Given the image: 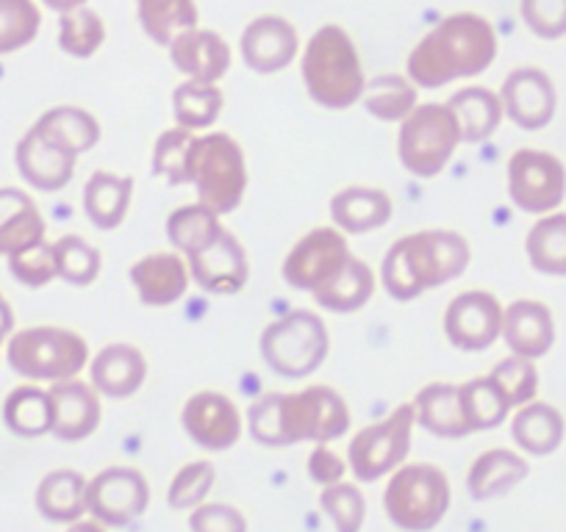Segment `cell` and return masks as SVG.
<instances>
[{"instance_id": "18", "label": "cell", "mask_w": 566, "mask_h": 532, "mask_svg": "<svg viewBox=\"0 0 566 532\" xmlns=\"http://www.w3.org/2000/svg\"><path fill=\"white\" fill-rule=\"evenodd\" d=\"M242 62L253 73L272 75L290 67L301 53V36L297 29L281 14H261L250 20L239 40Z\"/></svg>"}, {"instance_id": "44", "label": "cell", "mask_w": 566, "mask_h": 532, "mask_svg": "<svg viewBox=\"0 0 566 532\" xmlns=\"http://www.w3.org/2000/svg\"><path fill=\"white\" fill-rule=\"evenodd\" d=\"M40 29L42 12L36 0H0V56L29 47Z\"/></svg>"}, {"instance_id": "38", "label": "cell", "mask_w": 566, "mask_h": 532, "mask_svg": "<svg viewBox=\"0 0 566 532\" xmlns=\"http://www.w3.org/2000/svg\"><path fill=\"white\" fill-rule=\"evenodd\" d=\"M222 231L226 227H222L220 214L214 209H209L206 203H200V200L172 211L165 225L167 238H170V244L184 258L214 242Z\"/></svg>"}, {"instance_id": "8", "label": "cell", "mask_w": 566, "mask_h": 532, "mask_svg": "<svg viewBox=\"0 0 566 532\" xmlns=\"http://www.w3.org/2000/svg\"><path fill=\"white\" fill-rule=\"evenodd\" d=\"M259 350L277 377H312L328 358L331 333L319 313L295 308L266 324L259 339Z\"/></svg>"}, {"instance_id": "11", "label": "cell", "mask_w": 566, "mask_h": 532, "mask_svg": "<svg viewBox=\"0 0 566 532\" xmlns=\"http://www.w3.org/2000/svg\"><path fill=\"white\" fill-rule=\"evenodd\" d=\"M509 198L520 211L544 216L558 211L566 198V167L547 150L522 148L509 159Z\"/></svg>"}, {"instance_id": "16", "label": "cell", "mask_w": 566, "mask_h": 532, "mask_svg": "<svg viewBox=\"0 0 566 532\" xmlns=\"http://www.w3.org/2000/svg\"><path fill=\"white\" fill-rule=\"evenodd\" d=\"M189 275L195 286L209 295H239L248 286L250 264L242 242L231 231H222L211 244L198 253L187 255Z\"/></svg>"}, {"instance_id": "5", "label": "cell", "mask_w": 566, "mask_h": 532, "mask_svg": "<svg viewBox=\"0 0 566 532\" xmlns=\"http://www.w3.org/2000/svg\"><path fill=\"white\" fill-rule=\"evenodd\" d=\"M187 183L195 187L200 203L217 214L239 209L248 192L244 150L231 134H195L187 156Z\"/></svg>"}, {"instance_id": "6", "label": "cell", "mask_w": 566, "mask_h": 532, "mask_svg": "<svg viewBox=\"0 0 566 532\" xmlns=\"http://www.w3.org/2000/svg\"><path fill=\"white\" fill-rule=\"evenodd\" d=\"M7 361L14 374L31 383H62L84 372L90 363V344L70 328L36 324L9 336Z\"/></svg>"}, {"instance_id": "43", "label": "cell", "mask_w": 566, "mask_h": 532, "mask_svg": "<svg viewBox=\"0 0 566 532\" xmlns=\"http://www.w3.org/2000/svg\"><path fill=\"white\" fill-rule=\"evenodd\" d=\"M53 255H56V275L70 286H92L101 275V249L81 236H62L53 242Z\"/></svg>"}, {"instance_id": "27", "label": "cell", "mask_w": 566, "mask_h": 532, "mask_svg": "<svg viewBox=\"0 0 566 532\" xmlns=\"http://www.w3.org/2000/svg\"><path fill=\"white\" fill-rule=\"evenodd\" d=\"M527 475H531V466L520 453L494 447L472 460L470 475H467V491L475 502H489V499L514 491Z\"/></svg>"}, {"instance_id": "7", "label": "cell", "mask_w": 566, "mask_h": 532, "mask_svg": "<svg viewBox=\"0 0 566 532\" xmlns=\"http://www.w3.org/2000/svg\"><path fill=\"white\" fill-rule=\"evenodd\" d=\"M450 480L433 464H402L384 491L386 519L402 532H431L450 510Z\"/></svg>"}, {"instance_id": "13", "label": "cell", "mask_w": 566, "mask_h": 532, "mask_svg": "<svg viewBox=\"0 0 566 532\" xmlns=\"http://www.w3.org/2000/svg\"><path fill=\"white\" fill-rule=\"evenodd\" d=\"M148 504V477L134 466H108L86 486V513L106 526L134 524Z\"/></svg>"}, {"instance_id": "53", "label": "cell", "mask_w": 566, "mask_h": 532, "mask_svg": "<svg viewBox=\"0 0 566 532\" xmlns=\"http://www.w3.org/2000/svg\"><path fill=\"white\" fill-rule=\"evenodd\" d=\"M14 333V311L9 300L0 295V344H7L9 336Z\"/></svg>"}, {"instance_id": "46", "label": "cell", "mask_w": 566, "mask_h": 532, "mask_svg": "<svg viewBox=\"0 0 566 532\" xmlns=\"http://www.w3.org/2000/svg\"><path fill=\"white\" fill-rule=\"evenodd\" d=\"M489 377L497 383L511 408H522V405L533 403L538 394V369L536 361H531V358L509 355L492 369Z\"/></svg>"}, {"instance_id": "50", "label": "cell", "mask_w": 566, "mask_h": 532, "mask_svg": "<svg viewBox=\"0 0 566 532\" xmlns=\"http://www.w3.org/2000/svg\"><path fill=\"white\" fill-rule=\"evenodd\" d=\"M520 14L538 40L566 36V0H520Z\"/></svg>"}, {"instance_id": "10", "label": "cell", "mask_w": 566, "mask_h": 532, "mask_svg": "<svg viewBox=\"0 0 566 532\" xmlns=\"http://www.w3.org/2000/svg\"><path fill=\"white\" fill-rule=\"evenodd\" d=\"M417 425L413 405H397L386 419L364 427L347 444V466L358 482H378L406 464Z\"/></svg>"}, {"instance_id": "23", "label": "cell", "mask_w": 566, "mask_h": 532, "mask_svg": "<svg viewBox=\"0 0 566 532\" xmlns=\"http://www.w3.org/2000/svg\"><path fill=\"white\" fill-rule=\"evenodd\" d=\"M500 339L511 350V355L538 358L547 355L555 344V319L544 302L538 300H516L503 308V330Z\"/></svg>"}, {"instance_id": "52", "label": "cell", "mask_w": 566, "mask_h": 532, "mask_svg": "<svg viewBox=\"0 0 566 532\" xmlns=\"http://www.w3.org/2000/svg\"><path fill=\"white\" fill-rule=\"evenodd\" d=\"M347 475V460L339 458L336 449H331L328 444H317L308 455V477L317 482L319 488L336 486V482L345 480Z\"/></svg>"}, {"instance_id": "33", "label": "cell", "mask_w": 566, "mask_h": 532, "mask_svg": "<svg viewBox=\"0 0 566 532\" xmlns=\"http://www.w3.org/2000/svg\"><path fill=\"white\" fill-rule=\"evenodd\" d=\"M450 111L455 114V123L461 128V142L478 145L486 142L494 130L503 123V100L497 92L483 89V86H467L459 89L448 100Z\"/></svg>"}, {"instance_id": "45", "label": "cell", "mask_w": 566, "mask_h": 532, "mask_svg": "<svg viewBox=\"0 0 566 532\" xmlns=\"http://www.w3.org/2000/svg\"><path fill=\"white\" fill-rule=\"evenodd\" d=\"M319 508L334 521L336 532H361L364 521H367V499H364L361 488L345 480L323 488Z\"/></svg>"}, {"instance_id": "36", "label": "cell", "mask_w": 566, "mask_h": 532, "mask_svg": "<svg viewBox=\"0 0 566 532\" xmlns=\"http://www.w3.org/2000/svg\"><path fill=\"white\" fill-rule=\"evenodd\" d=\"M136 18L145 36L165 47H170L178 34L200 23L195 0H136Z\"/></svg>"}, {"instance_id": "9", "label": "cell", "mask_w": 566, "mask_h": 532, "mask_svg": "<svg viewBox=\"0 0 566 532\" xmlns=\"http://www.w3.org/2000/svg\"><path fill=\"white\" fill-rule=\"evenodd\" d=\"M461 142V128L448 103H419L400 123L397 156L406 172L431 181L453 161Z\"/></svg>"}, {"instance_id": "48", "label": "cell", "mask_w": 566, "mask_h": 532, "mask_svg": "<svg viewBox=\"0 0 566 532\" xmlns=\"http://www.w3.org/2000/svg\"><path fill=\"white\" fill-rule=\"evenodd\" d=\"M195 139V130L181 128H167L154 148V175L165 178L170 187H184L187 183V156L189 145Z\"/></svg>"}, {"instance_id": "28", "label": "cell", "mask_w": 566, "mask_h": 532, "mask_svg": "<svg viewBox=\"0 0 566 532\" xmlns=\"http://www.w3.org/2000/svg\"><path fill=\"white\" fill-rule=\"evenodd\" d=\"M31 128L70 156H84L101 142V123L81 106L48 108Z\"/></svg>"}, {"instance_id": "22", "label": "cell", "mask_w": 566, "mask_h": 532, "mask_svg": "<svg viewBox=\"0 0 566 532\" xmlns=\"http://www.w3.org/2000/svg\"><path fill=\"white\" fill-rule=\"evenodd\" d=\"M14 164H18L20 178L31 189L53 194L62 192L73 181L78 159L64 153L62 148L51 145L48 139H42L34 128H29V134L20 139L18 150H14Z\"/></svg>"}, {"instance_id": "47", "label": "cell", "mask_w": 566, "mask_h": 532, "mask_svg": "<svg viewBox=\"0 0 566 532\" xmlns=\"http://www.w3.org/2000/svg\"><path fill=\"white\" fill-rule=\"evenodd\" d=\"M214 482V464H209V460H192V464L181 466L178 475L172 477L170 488H167V504L172 510H195L198 504L206 502Z\"/></svg>"}, {"instance_id": "32", "label": "cell", "mask_w": 566, "mask_h": 532, "mask_svg": "<svg viewBox=\"0 0 566 532\" xmlns=\"http://www.w3.org/2000/svg\"><path fill=\"white\" fill-rule=\"evenodd\" d=\"M86 480L73 469L48 471L36 486V510L53 524H73L86 513Z\"/></svg>"}, {"instance_id": "49", "label": "cell", "mask_w": 566, "mask_h": 532, "mask_svg": "<svg viewBox=\"0 0 566 532\" xmlns=\"http://www.w3.org/2000/svg\"><path fill=\"white\" fill-rule=\"evenodd\" d=\"M9 273L25 289H45L48 284L59 278L56 275V255L53 244L40 242L34 247H25L20 253L9 255Z\"/></svg>"}, {"instance_id": "20", "label": "cell", "mask_w": 566, "mask_h": 532, "mask_svg": "<svg viewBox=\"0 0 566 532\" xmlns=\"http://www.w3.org/2000/svg\"><path fill=\"white\" fill-rule=\"evenodd\" d=\"M51 400H53V430L64 444H78L90 438L101 425V394L95 385L84 383V380H62V383H51Z\"/></svg>"}, {"instance_id": "42", "label": "cell", "mask_w": 566, "mask_h": 532, "mask_svg": "<svg viewBox=\"0 0 566 532\" xmlns=\"http://www.w3.org/2000/svg\"><path fill=\"white\" fill-rule=\"evenodd\" d=\"M106 42V23L95 9L84 7L59 14V47L73 58H92Z\"/></svg>"}, {"instance_id": "12", "label": "cell", "mask_w": 566, "mask_h": 532, "mask_svg": "<svg viewBox=\"0 0 566 532\" xmlns=\"http://www.w3.org/2000/svg\"><path fill=\"white\" fill-rule=\"evenodd\" d=\"M353 253L347 233L336 225H323L297 238L290 255L283 258V280L297 291H319L350 264Z\"/></svg>"}, {"instance_id": "17", "label": "cell", "mask_w": 566, "mask_h": 532, "mask_svg": "<svg viewBox=\"0 0 566 532\" xmlns=\"http://www.w3.org/2000/svg\"><path fill=\"white\" fill-rule=\"evenodd\" d=\"M503 114L522 130H542L553 123L558 95L544 70L516 67L500 86Z\"/></svg>"}, {"instance_id": "54", "label": "cell", "mask_w": 566, "mask_h": 532, "mask_svg": "<svg viewBox=\"0 0 566 532\" xmlns=\"http://www.w3.org/2000/svg\"><path fill=\"white\" fill-rule=\"evenodd\" d=\"M40 3L56 14H67V12H75V9H84L90 0H40Z\"/></svg>"}, {"instance_id": "14", "label": "cell", "mask_w": 566, "mask_h": 532, "mask_svg": "<svg viewBox=\"0 0 566 532\" xmlns=\"http://www.w3.org/2000/svg\"><path fill=\"white\" fill-rule=\"evenodd\" d=\"M184 433L206 453H226L242 438L244 419L228 394L220 391H198L187 400L181 411Z\"/></svg>"}, {"instance_id": "24", "label": "cell", "mask_w": 566, "mask_h": 532, "mask_svg": "<svg viewBox=\"0 0 566 532\" xmlns=\"http://www.w3.org/2000/svg\"><path fill=\"white\" fill-rule=\"evenodd\" d=\"M92 385L106 400H128L145 385L148 361L134 344H108L90 361Z\"/></svg>"}, {"instance_id": "29", "label": "cell", "mask_w": 566, "mask_h": 532, "mask_svg": "<svg viewBox=\"0 0 566 532\" xmlns=\"http://www.w3.org/2000/svg\"><path fill=\"white\" fill-rule=\"evenodd\" d=\"M417 425L439 438H464L470 436L461 391L455 383H431L413 396Z\"/></svg>"}, {"instance_id": "40", "label": "cell", "mask_w": 566, "mask_h": 532, "mask_svg": "<svg viewBox=\"0 0 566 532\" xmlns=\"http://www.w3.org/2000/svg\"><path fill=\"white\" fill-rule=\"evenodd\" d=\"M361 103L380 123H402L419 106V89L408 75H378L367 81Z\"/></svg>"}, {"instance_id": "2", "label": "cell", "mask_w": 566, "mask_h": 532, "mask_svg": "<svg viewBox=\"0 0 566 532\" xmlns=\"http://www.w3.org/2000/svg\"><path fill=\"white\" fill-rule=\"evenodd\" d=\"M497 58V34L483 14L455 12L439 20L408 53L406 75L417 89H442L486 73Z\"/></svg>"}, {"instance_id": "1", "label": "cell", "mask_w": 566, "mask_h": 532, "mask_svg": "<svg viewBox=\"0 0 566 532\" xmlns=\"http://www.w3.org/2000/svg\"><path fill=\"white\" fill-rule=\"evenodd\" d=\"M255 444L270 449L331 444L350 430V408L331 385H306L292 394H264L248 411Z\"/></svg>"}, {"instance_id": "26", "label": "cell", "mask_w": 566, "mask_h": 532, "mask_svg": "<svg viewBox=\"0 0 566 532\" xmlns=\"http://www.w3.org/2000/svg\"><path fill=\"white\" fill-rule=\"evenodd\" d=\"M391 214H395V203L384 189L375 187H347L331 200V220L342 233H350V236L389 225Z\"/></svg>"}, {"instance_id": "56", "label": "cell", "mask_w": 566, "mask_h": 532, "mask_svg": "<svg viewBox=\"0 0 566 532\" xmlns=\"http://www.w3.org/2000/svg\"><path fill=\"white\" fill-rule=\"evenodd\" d=\"M0 350H3V344H0Z\"/></svg>"}, {"instance_id": "19", "label": "cell", "mask_w": 566, "mask_h": 532, "mask_svg": "<svg viewBox=\"0 0 566 532\" xmlns=\"http://www.w3.org/2000/svg\"><path fill=\"white\" fill-rule=\"evenodd\" d=\"M170 62L184 78L203 81V84H220L228 75L233 62L231 45L226 36H220L211 29L184 31L170 42Z\"/></svg>"}, {"instance_id": "37", "label": "cell", "mask_w": 566, "mask_h": 532, "mask_svg": "<svg viewBox=\"0 0 566 532\" xmlns=\"http://www.w3.org/2000/svg\"><path fill=\"white\" fill-rule=\"evenodd\" d=\"M525 255L536 273L549 275V278H566V214L553 211V214L538 216L525 238Z\"/></svg>"}, {"instance_id": "39", "label": "cell", "mask_w": 566, "mask_h": 532, "mask_svg": "<svg viewBox=\"0 0 566 532\" xmlns=\"http://www.w3.org/2000/svg\"><path fill=\"white\" fill-rule=\"evenodd\" d=\"M226 97H222L220 84H203V81H184L172 89V114L176 125L195 130H209L220 119Z\"/></svg>"}, {"instance_id": "21", "label": "cell", "mask_w": 566, "mask_h": 532, "mask_svg": "<svg viewBox=\"0 0 566 532\" xmlns=\"http://www.w3.org/2000/svg\"><path fill=\"white\" fill-rule=\"evenodd\" d=\"M130 284L142 306L167 308L189 289V264L181 253H150L130 266Z\"/></svg>"}, {"instance_id": "55", "label": "cell", "mask_w": 566, "mask_h": 532, "mask_svg": "<svg viewBox=\"0 0 566 532\" xmlns=\"http://www.w3.org/2000/svg\"><path fill=\"white\" fill-rule=\"evenodd\" d=\"M108 526L101 524L97 519H78L67 526V532H106Z\"/></svg>"}, {"instance_id": "4", "label": "cell", "mask_w": 566, "mask_h": 532, "mask_svg": "<svg viewBox=\"0 0 566 532\" xmlns=\"http://www.w3.org/2000/svg\"><path fill=\"white\" fill-rule=\"evenodd\" d=\"M301 75L308 97L328 111H345L356 106L367 89L356 42L342 25L334 23L314 31L312 40L306 42Z\"/></svg>"}, {"instance_id": "25", "label": "cell", "mask_w": 566, "mask_h": 532, "mask_svg": "<svg viewBox=\"0 0 566 532\" xmlns=\"http://www.w3.org/2000/svg\"><path fill=\"white\" fill-rule=\"evenodd\" d=\"M45 216L29 192L14 187H0V255L20 253L25 247L45 242Z\"/></svg>"}, {"instance_id": "31", "label": "cell", "mask_w": 566, "mask_h": 532, "mask_svg": "<svg viewBox=\"0 0 566 532\" xmlns=\"http://www.w3.org/2000/svg\"><path fill=\"white\" fill-rule=\"evenodd\" d=\"M566 436V422L560 416L558 408L547 403H533L516 408L514 419H511V438L516 441V447L527 455H553L560 447Z\"/></svg>"}, {"instance_id": "35", "label": "cell", "mask_w": 566, "mask_h": 532, "mask_svg": "<svg viewBox=\"0 0 566 532\" xmlns=\"http://www.w3.org/2000/svg\"><path fill=\"white\" fill-rule=\"evenodd\" d=\"M375 286H378V280H375L373 266L353 255L350 264L328 286L314 291L312 297L319 308L331 313H356L373 300Z\"/></svg>"}, {"instance_id": "15", "label": "cell", "mask_w": 566, "mask_h": 532, "mask_svg": "<svg viewBox=\"0 0 566 532\" xmlns=\"http://www.w3.org/2000/svg\"><path fill=\"white\" fill-rule=\"evenodd\" d=\"M503 306L483 289L461 291L444 311V336L461 352H483L500 339Z\"/></svg>"}, {"instance_id": "3", "label": "cell", "mask_w": 566, "mask_h": 532, "mask_svg": "<svg viewBox=\"0 0 566 532\" xmlns=\"http://www.w3.org/2000/svg\"><path fill=\"white\" fill-rule=\"evenodd\" d=\"M470 260V242L461 233L428 227L391 244L380 264V284L391 300L411 302L461 278Z\"/></svg>"}, {"instance_id": "30", "label": "cell", "mask_w": 566, "mask_h": 532, "mask_svg": "<svg viewBox=\"0 0 566 532\" xmlns=\"http://www.w3.org/2000/svg\"><path fill=\"white\" fill-rule=\"evenodd\" d=\"M134 198V178L97 170L84 187V214L97 231H114L125 222Z\"/></svg>"}, {"instance_id": "41", "label": "cell", "mask_w": 566, "mask_h": 532, "mask_svg": "<svg viewBox=\"0 0 566 532\" xmlns=\"http://www.w3.org/2000/svg\"><path fill=\"white\" fill-rule=\"evenodd\" d=\"M461 391V405H464L467 425H470V433L481 430H494V427L503 425L509 419V414L514 408L509 405L503 391L497 389L492 377H475L467 380V383L459 385Z\"/></svg>"}, {"instance_id": "34", "label": "cell", "mask_w": 566, "mask_h": 532, "mask_svg": "<svg viewBox=\"0 0 566 532\" xmlns=\"http://www.w3.org/2000/svg\"><path fill=\"white\" fill-rule=\"evenodd\" d=\"M3 425L18 438H40L53 430L51 391L40 385H18L3 400Z\"/></svg>"}, {"instance_id": "51", "label": "cell", "mask_w": 566, "mask_h": 532, "mask_svg": "<svg viewBox=\"0 0 566 532\" xmlns=\"http://www.w3.org/2000/svg\"><path fill=\"white\" fill-rule=\"evenodd\" d=\"M189 530L192 532H248V519L239 508L226 502H203L189 510Z\"/></svg>"}]
</instances>
